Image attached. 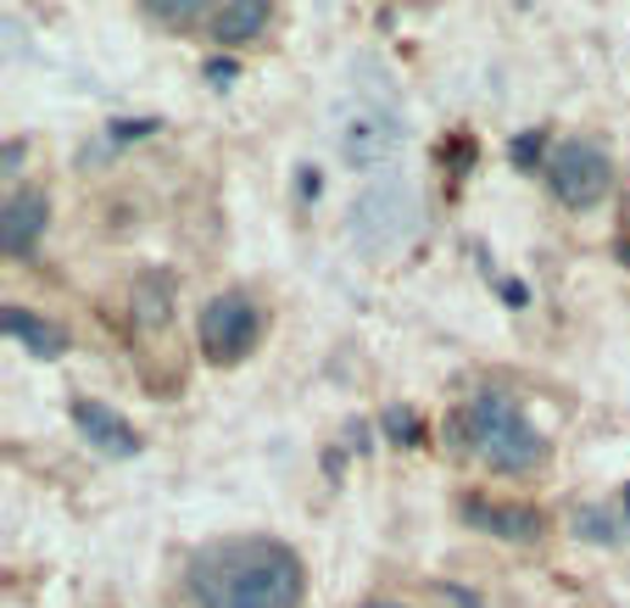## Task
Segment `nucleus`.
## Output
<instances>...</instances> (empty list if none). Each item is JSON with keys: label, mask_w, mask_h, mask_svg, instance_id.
I'll use <instances>...</instances> for the list:
<instances>
[{"label": "nucleus", "mask_w": 630, "mask_h": 608, "mask_svg": "<svg viewBox=\"0 0 630 608\" xmlns=\"http://www.w3.org/2000/svg\"><path fill=\"white\" fill-rule=\"evenodd\" d=\"M0 162H7V180H18V167H23V140H7V156H0Z\"/></svg>", "instance_id": "20"}, {"label": "nucleus", "mask_w": 630, "mask_h": 608, "mask_svg": "<svg viewBox=\"0 0 630 608\" xmlns=\"http://www.w3.org/2000/svg\"><path fill=\"white\" fill-rule=\"evenodd\" d=\"M151 134H162V118H118V123L107 129V140H112V145H129V140H151Z\"/></svg>", "instance_id": "17"}, {"label": "nucleus", "mask_w": 630, "mask_h": 608, "mask_svg": "<svg viewBox=\"0 0 630 608\" xmlns=\"http://www.w3.org/2000/svg\"><path fill=\"white\" fill-rule=\"evenodd\" d=\"M446 162H453V173H469V162H475V145H469V140H446Z\"/></svg>", "instance_id": "19"}, {"label": "nucleus", "mask_w": 630, "mask_h": 608, "mask_svg": "<svg viewBox=\"0 0 630 608\" xmlns=\"http://www.w3.org/2000/svg\"><path fill=\"white\" fill-rule=\"evenodd\" d=\"M202 78H207V84H218V90H229V84L240 78V67H235L229 56H218V62H207V73H202Z\"/></svg>", "instance_id": "18"}, {"label": "nucleus", "mask_w": 630, "mask_h": 608, "mask_svg": "<svg viewBox=\"0 0 630 608\" xmlns=\"http://www.w3.org/2000/svg\"><path fill=\"white\" fill-rule=\"evenodd\" d=\"M257 340V302L246 291H224L202 307V352L213 363H240Z\"/></svg>", "instance_id": "5"}, {"label": "nucleus", "mask_w": 630, "mask_h": 608, "mask_svg": "<svg viewBox=\"0 0 630 608\" xmlns=\"http://www.w3.org/2000/svg\"><path fill=\"white\" fill-rule=\"evenodd\" d=\"M464 519L502 542H542L547 531V519L535 513V508H513V502H486V497H464Z\"/></svg>", "instance_id": "9"}, {"label": "nucleus", "mask_w": 630, "mask_h": 608, "mask_svg": "<svg viewBox=\"0 0 630 608\" xmlns=\"http://www.w3.org/2000/svg\"><path fill=\"white\" fill-rule=\"evenodd\" d=\"M542 151H547V129H524V134L508 145V162H513V167H547Z\"/></svg>", "instance_id": "16"}, {"label": "nucleus", "mask_w": 630, "mask_h": 608, "mask_svg": "<svg viewBox=\"0 0 630 608\" xmlns=\"http://www.w3.org/2000/svg\"><path fill=\"white\" fill-rule=\"evenodd\" d=\"M413 224H419V196H413V185L408 180H380V185H369L363 196H357V207H351V240L363 246V251H397L408 235H413Z\"/></svg>", "instance_id": "3"}, {"label": "nucleus", "mask_w": 630, "mask_h": 608, "mask_svg": "<svg viewBox=\"0 0 630 608\" xmlns=\"http://www.w3.org/2000/svg\"><path fill=\"white\" fill-rule=\"evenodd\" d=\"M397 145H402V123L385 118V112H357V118L340 123V156H346L351 167H374V162H385Z\"/></svg>", "instance_id": "7"}, {"label": "nucleus", "mask_w": 630, "mask_h": 608, "mask_svg": "<svg viewBox=\"0 0 630 608\" xmlns=\"http://www.w3.org/2000/svg\"><path fill=\"white\" fill-rule=\"evenodd\" d=\"M156 23H167V29H191V23H207L213 18V7H196V0H167V7H145Z\"/></svg>", "instance_id": "15"}, {"label": "nucleus", "mask_w": 630, "mask_h": 608, "mask_svg": "<svg viewBox=\"0 0 630 608\" xmlns=\"http://www.w3.org/2000/svg\"><path fill=\"white\" fill-rule=\"evenodd\" d=\"M502 296H508V307H524V302H530V291H524L519 280H508V285H502Z\"/></svg>", "instance_id": "22"}, {"label": "nucleus", "mask_w": 630, "mask_h": 608, "mask_svg": "<svg viewBox=\"0 0 630 608\" xmlns=\"http://www.w3.org/2000/svg\"><path fill=\"white\" fill-rule=\"evenodd\" d=\"M0 324H7V335H12L18 346H29V352H34L40 363L62 358V346H67V335H62L56 324H45L40 313H29V307H18V302L0 307Z\"/></svg>", "instance_id": "11"}, {"label": "nucleus", "mask_w": 630, "mask_h": 608, "mask_svg": "<svg viewBox=\"0 0 630 608\" xmlns=\"http://www.w3.org/2000/svg\"><path fill=\"white\" fill-rule=\"evenodd\" d=\"M73 424H78V436L96 453H112V458H134L140 453L134 424L123 413H112L107 402H96V397H73Z\"/></svg>", "instance_id": "6"}, {"label": "nucleus", "mask_w": 630, "mask_h": 608, "mask_svg": "<svg viewBox=\"0 0 630 608\" xmlns=\"http://www.w3.org/2000/svg\"><path fill=\"white\" fill-rule=\"evenodd\" d=\"M45 218H51V207H45L40 191H12L7 213H0V251H7L12 263H23V257L40 246V235H45Z\"/></svg>", "instance_id": "8"}, {"label": "nucleus", "mask_w": 630, "mask_h": 608, "mask_svg": "<svg viewBox=\"0 0 630 608\" xmlns=\"http://www.w3.org/2000/svg\"><path fill=\"white\" fill-rule=\"evenodd\" d=\"M363 608H402V602H385V597H374V602H363Z\"/></svg>", "instance_id": "23"}, {"label": "nucleus", "mask_w": 630, "mask_h": 608, "mask_svg": "<svg viewBox=\"0 0 630 608\" xmlns=\"http://www.w3.org/2000/svg\"><path fill=\"white\" fill-rule=\"evenodd\" d=\"M346 436H351V447H357V453L369 447V430H363V419H351V424H346Z\"/></svg>", "instance_id": "21"}, {"label": "nucleus", "mask_w": 630, "mask_h": 608, "mask_svg": "<svg viewBox=\"0 0 630 608\" xmlns=\"http://www.w3.org/2000/svg\"><path fill=\"white\" fill-rule=\"evenodd\" d=\"M380 424H385V436H391L397 447H424V436H430V430H424V419H419L408 402H391Z\"/></svg>", "instance_id": "14"}, {"label": "nucleus", "mask_w": 630, "mask_h": 608, "mask_svg": "<svg viewBox=\"0 0 630 608\" xmlns=\"http://www.w3.org/2000/svg\"><path fill=\"white\" fill-rule=\"evenodd\" d=\"M173 280L167 274H145L140 285H134V318H140V329H151V324H167V313H173Z\"/></svg>", "instance_id": "12"}, {"label": "nucleus", "mask_w": 630, "mask_h": 608, "mask_svg": "<svg viewBox=\"0 0 630 608\" xmlns=\"http://www.w3.org/2000/svg\"><path fill=\"white\" fill-rule=\"evenodd\" d=\"M575 536L597 542V547H624V525L608 508H575Z\"/></svg>", "instance_id": "13"}, {"label": "nucleus", "mask_w": 630, "mask_h": 608, "mask_svg": "<svg viewBox=\"0 0 630 608\" xmlns=\"http://www.w3.org/2000/svg\"><path fill=\"white\" fill-rule=\"evenodd\" d=\"M464 419H469V447L486 469L530 475V469L547 464V436L530 424V413L519 408L513 391H480Z\"/></svg>", "instance_id": "2"}, {"label": "nucleus", "mask_w": 630, "mask_h": 608, "mask_svg": "<svg viewBox=\"0 0 630 608\" xmlns=\"http://www.w3.org/2000/svg\"><path fill=\"white\" fill-rule=\"evenodd\" d=\"M547 185L564 207H597L613 185V167L608 151L597 140H558L547 151Z\"/></svg>", "instance_id": "4"}, {"label": "nucleus", "mask_w": 630, "mask_h": 608, "mask_svg": "<svg viewBox=\"0 0 630 608\" xmlns=\"http://www.w3.org/2000/svg\"><path fill=\"white\" fill-rule=\"evenodd\" d=\"M185 586L196 608H302L307 569L274 536H218L191 553Z\"/></svg>", "instance_id": "1"}, {"label": "nucleus", "mask_w": 630, "mask_h": 608, "mask_svg": "<svg viewBox=\"0 0 630 608\" xmlns=\"http://www.w3.org/2000/svg\"><path fill=\"white\" fill-rule=\"evenodd\" d=\"M624 513H630V486H624Z\"/></svg>", "instance_id": "24"}, {"label": "nucleus", "mask_w": 630, "mask_h": 608, "mask_svg": "<svg viewBox=\"0 0 630 608\" xmlns=\"http://www.w3.org/2000/svg\"><path fill=\"white\" fill-rule=\"evenodd\" d=\"M268 18H274V7L268 0H218L213 18H207V34L218 45H246L268 29Z\"/></svg>", "instance_id": "10"}]
</instances>
